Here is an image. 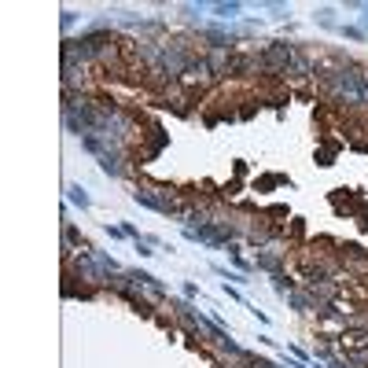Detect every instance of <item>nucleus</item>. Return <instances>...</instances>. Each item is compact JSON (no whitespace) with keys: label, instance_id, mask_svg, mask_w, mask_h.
Here are the masks:
<instances>
[{"label":"nucleus","instance_id":"f257e3e1","mask_svg":"<svg viewBox=\"0 0 368 368\" xmlns=\"http://www.w3.org/2000/svg\"><path fill=\"white\" fill-rule=\"evenodd\" d=\"M136 203L155 206V210H162V214H170V210H173V203H170V199H162V195H155V192H136Z\"/></svg>","mask_w":368,"mask_h":368}]
</instances>
